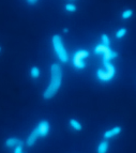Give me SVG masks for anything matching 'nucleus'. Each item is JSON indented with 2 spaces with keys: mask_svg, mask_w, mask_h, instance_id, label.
<instances>
[{
  "mask_svg": "<svg viewBox=\"0 0 136 153\" xmlns=\"http://www.w3.org/2000/svg\"><path fill=\"white\" fill-rule=\"evenodd\" d=\"M49 82L47 84L46 88L42 93L43 100H51L58 93L62 86V80H63V72L59 62H53L49 66Z\"/></svg>",
  "mask_w": 136,
  "mask_h": 153,
  "instance_id": "f257e3e1",
  "label": "nucleus"
},
{
  "mask_svg": "<svg viewBox=\"0 0 136 153\" xmlns=\"http://www.w3.org/2000/svg\"><path fill=\"white\" fill-rule=\"evenodd\" d=\"M51 45H53V48H54L55 55H56L57 59L60 61V63L67 64L69 63V54H68L67 48H65V45L63 43V40H62V36L58 33H55L51 36Z\"/></svg>",
  "mask_w": 136,
  "mask_h": 153,
  "instance_id": "f03ea898",
  "label": "nucleus"
},
{
  "mask_svg": "<svg viewBox=\"0 0 136 153\" xmlns=\"http://www.w3.org/2000/svg\"><path fill=\"white\" fill-rule=\"evenodd\" d=\"M121 133H122V126H120V125H114V126L107 128L105 132L103 133L102 137H103V139L111 140V139H113V138L119 136Z\"/></svg>",
  "mask_w": 136,
  "mask_h": 153,
  "instance_id": "7ed1b4c3",
  "label": "nucleus"
},
{
  "mask_svg": "<svg viewBox=\"0 0 136 153\" xmlns=\"http://www.w3.org/2000/svg\"><path fill=\"white\" fill-rule=\"evenodd\" d=\"M39 137H40V134H39L38 131L32 130L30 133H29V135L27 136V138H26V146L29 147V148L33 147V146L36 143V141H38Z\"/></svg>",
  "mask_w": 136,
  "mask_h": 153,
  "instance_id": "20e7f679",
  "label": "nucleus"
},
{
  "mask_svg": "<svg viewBox=\"0 0 136 153\" xmlns=\"http://www.w3.org/2000/svg\"><path fill=\"white\" fill-rule=\"evenodd\" d=\"M23 143V141H22L18 137L11 136V137H8L4 140V147L7 149H14L16 146H18L19 143Z\"/></svg>",
  "mask_w": 136,
  "mask_h": 153,
  "instance_id": "39448f33",
  "label": "nucleus"
},
{
  "mask_svg": "<svg viewBox=\"0 0 136 153\" xmlns=\"http://www.w3.org/2000/svg\"><path fill=\"white\" fill-rule=\"evenodd\" d=\"M97 153H107L109 150V140L102 139L97 146Z\"/></svg>",
  "mask_w": 136,
  "mask_h": 153,
  "instance_id": "423d86ee",
  "label": "nucleus"
},
{
  "mask_svg": "<svg viewBox=\"0 0 136 153\" xmlns=\"http://www.w3.org/2000/svg\"><path fill=\"white\" fill-rule=\"evenodd\" d=\"M69 125L74 132H80L82 130V124L78 119L76 118H70L69 119Z\"/></svg>",
  "mask_w": 136,
  "mask_h": 153,
  "instance_id": "0eeeda50",
  "label": "nucleus"
},
{
  "mask_svg": "<svg viewBox=\"0 0 136 153\" xmlns=\"http://www.w3.org/2000/svg\"><path fill=\"white\" fill-rule=\"evenodd\" d=\"M29 76L31 77V79L33 80H38L41 77V70L38 65H32L29 69Z\"/></svg>",
  "mask_w": 136,
  "mask_h": 153,
  "instance_id": "6e6552de",
  "label": "nucleus"
},
{
  "mask_svg": "<svg viewBox=\"0 0 136 153\" xmlns=\"http://www.w3.org/2000/svg\"><path fill=\"white\" fill-rule=\"evenodd\" d=\"M63 10L65 13L73 14V13H75L77 11V5H76V3L73 2V1H69V2H67L63 5Z\"/></svg>",
  "mask_w": 136,
  "mask_h": 153,
  "instance_id": "1a4fd4ad",
  "label": "nucleus"
},
{
  "mask_svg": "<svg viewBox=\"0 0 136 153\" xmlns=\"http://www.w3.org/2000/svg\"><path fill=\"white\" fill-rule=\"evenodd\" d=\"M134 15V12L132 9H124L122 12L120 13V18L122 21H129L131 19Z\"/></svg>",
  "mask_w": 136,
  "mask_h": 153,
  "instance_id": "9d476101",
  "label": "nucleus"
},
{
  "mask_svg": "<svg viewBox=\"0 0 136 153\" xmlns=\"http://www.w3.org/2000/svg\"><path fill=\"white\" fill-rule=\"evenodd\" d=\"M126 34H128V30H126V28H120V29H118V30L116 31L115 36H116V39L121 40V39H123Z\"/></svg>",
  "mask_w": 136,
  "mask_h": 153,
  "instance_id": "9b49d317",
  "label": "nucleus"
},
{
  "mask_svg": "<svg viewBox=\"0 0 136 153\" xmlns=\"http://www.w3.org/2000/svg\"><path fill=\"white\" fill-rule=\"evenodd\" d=\"M100 43H102V44H109L111 43V39H109V36H107V34H105V33H103V34H101V36H100Z\"/></svg>",
  "mask_w": 136,
  "mask_h": 153,
  "instance_id": "f8f14e48",
  "label": "nucleus"
},
{
  "mask_svg": "<svg viewBox=\"0 0 136 153\" xmlns=\"http://www.w3.org/2000/svg\"><path fill=\"white\" fill-rule=\"evenodd\" d=\"M13 150V153H25V151H24V145L23 143H19L18 146H16L15 148L12 149Z\"/></svg>",
  "mask_w": 136,
  "mask_h": 153,
  "instance_id": "ddd939ff",
  "label": "nucleus"
},
{
  "mask_svg": "<svg viewBox=\"0 0 136 153\" xmlns=\"http://www.w3.org/2000/svg\"><path fill=\"white\" fill-rule=\"evenodd\" d=\"M46 130H47V126L45 124H43V125H41V126H40V132H41V133L46 132Z\"/></svg>",
  "mask_w": 136,
  "mask_h": 153,
  "instance_id": "4468645a",
  "label": "nucleus"
},
{
  "mask_svg": "<svg viewBox=\"0 0 136 153\" xmlns=\"http://www.w3.org/2000/svg\"><path fill=\"white\" fill-rule=\"evenodd\" d=\"M63 32H64V33L69 32V29H68V28H64V29H63Z\"/></svg>",
  "mask_w": 136,
  "mask_h": 153,
  "instance_id": "2eb2a0df",
  "label": "nucleus"
},
{
  "mask_svg": "<svg viewBox=\"0 0 136 153\" xmlns=\"http://www.w3.org/2000/svg\"><path fill=\"white\" fill-rule=\"evenodd\" d=\"M1 51H2V47L0 46V54H1Z\"/></svg>",
  "mask_w": 136,
  "mask_h": 153,
  "instance_id": "dca6fc26",
  "label": "nucleus"
}]
</instances>
